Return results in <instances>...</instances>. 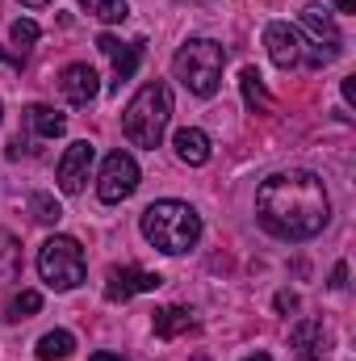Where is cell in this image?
Masks as SVG:
<instances>
[{
    "label": "cell",
    "instance_id": "11",
    "mask_svg": "<svg viewBox=\"0 0 356 361\" xmlns=\"http://www.w3.org/2000/svg\"><path fill=\"white\" fill-rule=\"evenodd\" d=\"M289 349L298 361H323L327 357V328L323 319H298L289 328Z\"/></svg>",
    "mask_w": 356,
    "mask_h": 361
},
{
    "label": "cell",
    "instance_id": "25",
    "mask_svg": "<svg viewBox=\"0 0 356 361\" xmlns=\"http://www.w3.org/2000/svg\"><path fill=\"white\" fill-rule=\"evenodd\" d=\"M336 55H340V51H331V47H327V51H310V55H302V59H306L310 68H327Z\"/></svg>",
    "mask_w": 356,
    "mask_h": 361
},
{
    "label": "cell",
    "instance_id": "15",
    "mask_svg": "<svg viewBox=\"0 0 356 361\" xmlns=\"http://www.w3.org/2000/svg\"><path fill=\"white\" fill-rule=\"evenodd\" d=\"M25 122H30L42 139H59V135L68 130V118H63L59 109H51V105H30V109H25Z\"/></svg>",
    "mask_w": 356,
    "mask_h": 361
},
{
    "label": "cell",
    "instance_id": "20",
    "mask_svg": "<svg viewBox=\"0 0 356 361\" xmlns=\"http://www.w3.org/2000/svg\"><path fill=\"white\" fill-rule=\"evenodd\" d=\"M80 8H84L89 17H96V21H105V25L130 17V4H126V0H80Z\"/></svg>",
    "mask_w": 356,
    "mask_h": 361
},
{
    "label": "cell",
    "instance_id": "18",
    "mask_svg": "<svg viewBox=\"0 0 356 361\" xmlns=\"http://www.w3.org/2000/svg\"><path fill=\"white\" fill-rule=\"evenodd\" d=\"M76 353V336L72 332H63V328H55V332H46L42 341H38V357L42 361H63Z\"/></svg>",
    "mask_w": 356,
    "mask_h": 361
},
{
    "label": "cell",
    "instance_id": "14",
    "mask_svg": "<svg viewBox=\"0 0 356 361\" xmlns=\"http://www.w3.org/2000/svg\"><path fill=\"white\" fill-rule=\"evenodd\" d=\"M302 25L319 38V42H327V47H340V25H336V17L323 8V4H306L302 8Z\"/></svg>",
    "mask_w": 356,
    "mask_h": 361
},
{
    "label": "cell",
    "instance_id": "29",
    "mask_svg": "<svg viewBox=\"0 0 356 361\" xmlns=\"http://www.w3.org/2000/svg\"><path fill=\"white\" fill-rule=\"evenodd\" d=\"M89 361H126V357H117V353H92Z\"/></svg>",
    "mask_w": 356,
    "mask_h": 361
},
{
    "label": "cell",
    "instance_id": "26",
    "mask_svg": "<svg viewBox=\"0 0 356 361\" xmlns=\"http://www.w3.org/2000/svg\"><path fill=\"white\" fill-rule=\"evenodd\" d=\"M327 286H331V290H344V286H348V265H344V261L331 269V281H327Z\"/></svg>",
    "mask_w": 356,
    "mask_h": 361
},
{
    "label": "cell",
    "instance_id": "1",
    "mask_svg": "<svg viewBox=\"0 0 356 361\" xmlns=\"http://www.w3.org/2000/svg\"><path fill=\"white\" fill-rule=\"evenodd\" d=\"M256 219L276 240H289V244L314 240L327 227V219H331L327 185L314 173H306V169L272 173L256 189Z\"/></svg>",
    "mask_w": 356,
    "mask_h": 361
},
{
    "label": "cell",
    "instance_id": "23",
    "mask_svg": "<svg viewBox=\"0 0 356 361\" xmlns=\"http://www.w3.org/2000/svg\"><path fill=\"white\" fill-rule=\"evenodd\" d=\"M38 34H42V30H38V21H30V17H17V21H13V30H8L13 47H21V51H25V47H34V42H38Z\"/></svg>",
    "mask_w": 356,
    "mask_h": 361
},
{
    "label": "cell",
    "instance_id": "8",
    "mask_svg": "<svg viewBox=\"0 0 356 361\" xmlns=\"http://www.w3.org/2000/svg\"><path fill=\"white\" fill-rule=\"evenodd\" d=\"M265 47H268V59H272L281 72L298 68V63H302V55H306V42H302L298 25H289V21H268Z\"/></svg>",
    "mask_w": 356,
    "mask_h": 361
},
{
    "label": "cell",
    "instance_id": "32",
    "mask_svg": "<svg viewBox=\"0 0 356 361\" xmlns=\"http://www.w3.org/2000/svg\"><path fill=\"white\" fill-rule=\"evenodd\" d=\"M189 361H210V357H189Z\"/></svg>",
    "mask_w": 356,
    "mask_h": 361
},
{
    "label": "cell",
    "instance_id": "19",
    "mask_svg": "<svg viewBox=\"0 0 356 361\" xmlns=\"http://www.w3.org/2000/svg\"><path fill=\"white\" fill-rule=\"evenodd\" d=\"M239 89H243V101H248V109H252V114H260V109H268L265 76H260L256 68H243V72H239Z\"/></svg>",
    "mask_w": 356,
    "mask_h": 361
},
{
    "label": "cell",
    "instance_id": "12",
    "mask_svg": "<svg viewBox=\"0 0 356 361\" xmlns=\"http://www.w3.org/2000/svg\"><path fill=\"white\" fill-rule=\"evenodd\" d=\"M59 92H63L72 105H92L96 92H101V80H96V72H92L89 63H68V68L59 72Z\"/></svg>",
    "mask_w": 356,
    "mask_h": 361
},
{
    "label": "cell",
    "instance_id": "6",
    "mask_svg": "<svg viewBox=\"0 0 356 361\" xmlns=\"http://www.w3.org/2000/svg\"><path fill=\"white\" fill-rule=\"evenodd\" d=\"M139 189V164L130 152H109L105 164H101V180H96V197L105 206H117L126 202L130 193Z\"/></svg>",
    "mask_w": 356,
    "mask_h": 361
},
{
    "label": "cell",
    "instance_id": "7",
    "mask_svg": "<svg viewBox=\"0 0 356 361\" xmlns=\"http://www.w3.org/2000/svg\"><path fill=\"white\" fill-rule=\"evenodd\" d=\"M160 286H164L160 273H143V269H134V265H113V269L105 273V298L109 302H130L134 294H151Z\"/></svg>",
    "mask_w": 356,
    "mask_h": 361
},
{
    "label": "cell",
    "instance_id": "22",
    "mask_svg": "<svg viewBox=\"0 0 356 361\" xmlns=\"http://www.w3.org/2000/svg\"><path fill=\"white\" fill-rule=\"evenodd\" d=\"M30 210H34V219L46 223V227H55V223L63 219V206H59L55 197H46V193H30Z\"/></svg>",
    "mask_w": 356,
    "mask_h": 361
},
{
    "label": "cell",
    "instance_id": "30",
    "mask_svg": "<svg viewBox=\"0 0 356 361\" xmlns=\"http://www.w3.org/2000/svg\"><path fill=\"white\" fill-rule=\"evenodd\" d=\"M25 8H42V4H51V0H21Z\"/></svg>",
    "mask_w": 356,
    "mask_h": 361
},
{
    "label": "cell",
    "instance_id": "9",
    "mask_svg": "<svg viewBox=\"0 0 356 361\" xmlns=\"http://www.w3.org/2000/svg\"><path fill=\"white\" fill-rule=\"evenodd\" d=\"M92 160H96V147H92L89 139H76V143L59 156V169H55L59 189H63V193H80L84 180H89V173H92Z\"/></svg>",
    "mask_w": 356,
    "mask_h": 361
},
{
    "label": "cell",
    "instance_id": "27",
    "mask_svg": "<svg viewBox=\"0 0 356 361\" xmlns=\"http://www.w3.org/2000/svg\"><path fill=\"white\" fill-rule=\"evenodd\" d=\"M344 101H348V105L356 101V76H348V80H344Z\"/></svg>",
    "mask_w": 356,
    "mask_h": 361
},
{
    "label": "cell",
    "instance_id": "21",
    "mask_svg": "<svg viewBox=\"0 0 356 361\" xmlns=\"http://www.w3.org/2000/svg\"><path fill=\"white\" fill-rule=\"evenodd\" d=\"M38 311H42V294H38V290H21V294L8 302V319H13V324L30 319V315H38Z\"/></svg>",
    "mask_w": 356,
    "mask_h": 361
},
{
    "label": "cell",
    "instance_id": "13",
    "mask_svg": "<svg viewBox=\"0 0 356 361\" xmlns=\"http://www.w3.org/2000/svg\"><path fill=\"white\" fill-rule=\"evenodd\" d=\"M172 147H177V160L189 169H201L210 160V135L201 126H180L172 135Z\"/></svg>",
    "mask_w": 356,
    "mask_h": 361
},
{
    "label": "cell",
    "instance_id": "3",
    "mask_svg": "<svg viewBox=\"0 0 356 361\" xmlns=\"http://www.w3.org/2000/svg\"><path fill=\"white\" fill-rule=\"evenodd\" d=\"M168 118H172V92L164 80H151L130 97V105L122 109V130L134 147H147L155 152L164 143V130H168Z\"/></svg>",
    "mask_w": 356,
    "mask_h": 361
},
{
    "label": "cell",
    "instance_id": "31",
    "mask_svg": "<svg viewBox=\"0 0 356 361\" xmlns=\"http://www.w3.org/2000/svg\"><path fill=\"white\" fill-rule=\"evenodd\" d=\"M243 361H272L268 353H252V357H243Z\"/></svg>",
    "mask_w": 356,
    "mask_h": 361
},
{
    "label": "cell",
    "instance_id": "2",
    "mask_svg": "<svg viewBox=\"0 0 356 361\" xmlns=\"http://www.w3.org/2000/svg\"><path fill=\"white\" fill-rule=\"evenodd\" d=\"M139 231H143V240H147L155 252L180 257V252L197 248V240H201V214H197L189 202L164 197V202H151V206L139 214Z\"/></svg>",
    "mask_w": 356,
    "mask_h": 361
},
{
    "label": "cell",
    "instance_id": "28",
    "mask_svg": "<svg viewBox=\"0 0 356 361\" xmlns=\"http://www.w3.org/2000/svg\"><path fill=\"white\" fill-rule=\"evenodd\" d=\"M336 8L340 13H356V0H336Z\"/></svg>",
    "mask_w": 356,
    "mask_h": 361
},
{
    "label": "cell",
    "instance_id": "16",
    "mask_svg": "<svg viewBox=\"0 0 356 361\" xmlns=\"http://www.w3.org/2000/svg\"><path fill=\"white\" fill-rule=\"evenodd\" d=\"M151 328H155V336L172 341V336H180V332H189V328H197V324H193V315H189L184 307H164V311H155Z\"/></svg>",
    "mask_w": 356,
    "mask_h": 361
},
{
    "label": "cell",
    "instance_id": "17",
    "mask_svg": "<svg viewBox=\"0 0 356 361\" xmlns=\"http://www.w3.org/2000/svg\"><path fill=\"white\" fill-rule=\"evenodd\" d=\"M21 277V244L13 231H0V286Z\"/></svg>",
    "mask_w": 356,
    "mask_h": 361
},
{
    "label": "cell",
    "instance_id": "4",
    "mask_svg": "<svg viewBox=\"0 0 356 361\" xmlns=\"http://www.w3.org/2000/svg\"><path fill=\"white\" fill-rule=\"evenodd\" d=\"M222 68H227V51L214 38H189L172 55V72L193 97H214L222 85Z\"/></svg>",
    "mask_w": 356,
    "mask_h": 361
},
{
    "label": "cell",
    "instance_id": "5",
    "mask_svg": "<svg viewBox=\"0 0 356 361\" xmlns=\"http://www.w3.org/2000/svg\"><path fill=\"white\" fill-rule=\"evenodd\" d=\"M38 273L51 290H76L89 273L84 261V248L72 240V235H51L42 248H38Z\"/></svg>",
    "mask_w": 356,
    "mask_h": 361
},
{
    "label": "cell",
    "instance_id": "24",
    "mask_svg": "<svg viewBox=\"0 0 356 361\" xmlns=\"http://www.w3.org/2000/svg\"><path fill=\"white\" fill-rule=\"evenodd\" d=\"M272 302H276V311H281V315H293V311H298V294H293V290H281Z\"/></svg>",
    "mask_w": 356,
    "mask_h": 361
},
{
    "label": "cell",
    "instance_id": "10",
    "mask_svg": "<svg viewBox=\"0 0 356 361\" xmlns=\"http://www.w3.org/2000/svg\"><path fill=\"white\" fill-rule=\"evenodd\" d=\"M96 47H101V55L113 59V89H122V85L139 72V63H143V47H147V42H126V47H122L113 34H101Z\"/></svg>",
    "mask_w": 356,
    "mask_h": 361
},
{
    "label": "cell",
    "instance_id": "33",
    "mask_svg": "<svg viewBox=\"0 0 356 361\" xmlns=\"http://www.w3.org/2000/svg\"><path fill=\"white\" fill-rule=\"evenodd\" d=\"M0 118H4V109H0Z\"/></svg>",
    "mask_w": 356,
    "mask_h": 361
}]
</instances>
